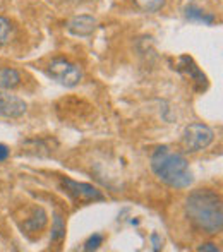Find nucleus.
Listing matches in <instances>:
<instances>
[{
  "label": "nucleus",
  "mask_w": 223,
  "mask_h": 252,
  "mask_svg": "<svg viewBox=\"0 0 223 252\" xmlns=\"http://www.w3.org/2000/svg\"><path fill=\"white\" fill-rule=\"evenodd\" d=\"M48 76L65 88H74L83 81V69L65 59H54L48 63Z\"/></svg>",
  "instance_id": "nucleus-3"
},
{
  "label": "nucleus",
  "mask_w": 223,
  "mask_h": 252,
  "mask_svg": "<svg viewBox=\"0 0 223 252\" xmlns=\"http://www.w3.org/2000/svg\"><path fill=\"white\" fill-rule=\"evenodd\" d=\"M186 17L189 21H192V23H203V24H213L215 23L213 14H206V12H203L201 9L192 7V5H189L186 9Z\"/></svg>",
  "instance_id": "nucleus-11"
},
{
  "label": "nucleus",
  "mask_w": 223,
  "mask_h": 252,
  "mask_svg": "<svg viewBox=\"0 0 223 252\" xmlns=\"http://www.w3.org/2000/svg\"><path fill=\"white\" fill-rule=\"evenodd\" d=\"M9 155H10L9 148H7L5 144H0V161H5V159L9 158Z\"/></svg>",
  "instance_id": "nucleus-17"
},
{
  "label": "nucleus",
  "mask_w": 223,
  "mask_h": 252,
  "mask_svg": "<svg viewBox=\"0 0 223 252\" xmlns=\"http://www.w3.org/2000/svg\"><path fill=\"white\" fill-rule=\"evenodd\" d=\"M45 225H47V213H45L43 208H36L33 216L24 221L23 228L26 230L28 233H40L41 230L45 228Z\"/></svg>",
  "instance_id": "nucleus-9"
},
{
  "label": "nucleus",
  "mask_w": 223,
  "mask_h": 252,
  "mask_svg": "<svg viewBox=\"0 0 223 252\" xmlns=\"http://www.w3.org/2000/svg\"><path fill=\"white\" fill-rule=\"evenodd\" d=\"M101 244H103V235L95 233V235H91L90 239H88V242L84 244V251H96Z\"/></svg>",
  "instance_id": "nucleus-15"
},
{
  "label": "nucleus",
  "mask_w": 223,
  "mask_h": 252,
  "mask_svg": "<svg viewBox=\"0 0 223 252\" xmlns=\"http://www.w3.org/2000/svg\"><path fill=\"white\" fill-rule=\"evenodd\" d=\"M21 84V74L12 67H2L0 69V88L3 90H14Z\"/></svg>",
  "instance_id": "nucleus-10"
},
{
  "label": "nucleus",
  "mask_w": 223,
  "mask_h": 252,
  "mask_svg": "<svg viewBox=\"0 0 223 252\" xmlns=\"http://www.w3.org/2000/svg\"><path fill=\"white\" fill-rule=\"evenodd\" d=\"M62 186L65 189V192L69 194V197L74 202H91V201H103L105 196L101 194V190H98L96 187L90 186L84 182H76L70 179H62Z\"/></svg>",
  "instance_id": "nucleus-5"
},
{
  "label": "nucleus",
  "mask_w": 223,
  "mask_h": 252,
  "mask_svg": "<svg viewBox=\"0 0 223 252\" xmlns=\"http://www.w3.org/2000/svg\"><path fill=\"white\" fill-rule=\"evenodd\" d=\"M186 213L197 228L211 235L218 233L223 226L222 199L210 189L192 190L186 201Z\"/></svg>",
  "instance_id": "nucleus-1"
},
{
  "label": "nucleus",
  "mask_w": 223,
  "mask_h": 252,
  "mask_svg": "<svg viewBox=\"0 0 223 252\" xmlns=\"http://www.w3.org/2000/svg\"><path fill=\"white\" fill-rule=\"evenodd\" d=\"M134 3L143 12H158L165 7V0H134Z\"/></svg>",
  "instance_id": "nucleus-13"
},
{
  "label": "nucleus",
  "mask_w": 223,
  "mask_h": 252,
  "mask_svg": "<svg viewBox=\"0 0 223 252\" xmlns=\"http://www.w3.org/2000/svg\"><path fill=\"white\" fill-rule=\"evenodd\" d=\"M98 21L93 16H88V14H81L76 16L67 23V31L74 36H90L93 34V31L96 30Z\"/></svg>",
  "instance_id": "nucleus-8"
},
{
  "label": "nucleus",
  "mask_w": 223,
  "mask_h": 252,
  "mask_svg": "<svg viewBox=\"0 0 223 252\" xmlns=\"http://www.w3.org/2000/svg\"><path fill=\"white\" fill-rule=\"evenodd\" d=\"M153 242H155V251L160 249V242H158V237L157 235H153Z\"/></svg>",
  "instance_id": "nucleus-18"
},
{
  "label": "nucleus",
  "mask_w": 223,
  "mask_h": 252,
  "mask_svg": "<svg viewBox=\"0 0 223 252\" xmlns=\"http://www.w3.org/2000/svg\"><path fill=\"white\" fill-rule=\"evenodd\" d=\"M10 21L7 17L0 16V45H5L9 41V36H10Z\"/></svg>",
  "instance_id": "nucleus-14"
},
{
  "label": "nucleus",
  "mask_w": 223,
  "mask_h": 252,
  "mask_svg": "<svg viewBox=\"0 0 223 252\" xmlns=\"http://www.w3.org/2000/svg\"><path fill=\"white\" fill-rule=\"evenodd\" d=\"M151 170L161 182L173 189H186L192 184V172L187 159L180 153L170 151L167 146L158 148L153 153Z\"/></svg>",
  "instance_id": "nucleus-2"
},
{
  "label": "nucleus",
  "mask_w": 223,
  "mask_h": 252,
  "mask_svg": "<svg viewBox=\"0 0 223 252\" xmlns=\"http://www.w3.org/2000/svg\"><path fill=\"white\" fill-rule=\"evenodd\" d=\"M197 251H210V252H220V247H217L215 244H201L199 247H197Z\"/></svg>",
  "instance_id": "nucleus-16"
},
{
  "label": "nucleus",
  "mask_w": 223,
  "mask_h": 252,
  "mask_svg": "<svg viewBox=\"0 0 223 252\" xmlns=\"http://www.w3.org/2000/svg\"><path fill=\"white\" fill-rule=\"evenodd\" d=\"M28 105L14 94L0 93V117L3 119H19L26 113Z\"/></svg>",
  "instance_id": "nucleus-7"
},
{
  "label": "nucleus",
  "mask_w": 223,
  "mask_h": 252,
  "mask_svg": "<svg viewBox=\"0 0 223 252\" xmlns=\"http://www.w3.org/2000/svg\"><path fill=\"white\" fill-rule=\"evenodd\" d=\"M177 70H179L180 74H184V76L189 77L192 83H196V90L197 91H203L206 90L208 86V81H206V76H204L203 72H201V69L196 65V62H194L192 59H191L189 55H182L179 57V62H177Z\"/></svg>",
  "instance_id": "nucleus-6"
},
{
  "label": "nucleus",
  "mask_w": 223,
  "mask_h": 252,
  "mask_svg": "<svg viewBox=\"0 0 223 252\" xmlns=\"http://www.w3.org/2000/svg\"><path fill=\"white\" fill-rule=\"evenodd\" d=\"M64 237H65V225H64V220L59 213L54 215V225H52V242H62Z\"/></svg>",
  "instance_id": "nucleus-12"
},
{
  "label": "nucleus",
  "mask_w": 223,
  "mask_h": 252,
  "mask_svg": "<svg viewBox=\"0 0 223 252\" xmlns=\"http://www.w3.org/2000/svg\"><path fill=\"white\" fill-rule=\"evenodd\" d=\"M215 139V130L211 127H208L206 124H189V126L184 129V146L186 151L189 153H197L203 151L213 143Z\"/></svg>",
  "instance_id": "nucleus-4"
}]
</instances>
